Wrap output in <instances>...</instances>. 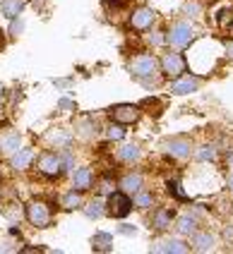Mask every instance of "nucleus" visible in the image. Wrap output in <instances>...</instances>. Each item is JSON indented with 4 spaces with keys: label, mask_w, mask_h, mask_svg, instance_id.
Returning <instances> with one entry per match:
<instances>
[{
    "label": "nucleus",
    "mask_w": 233,
    "mask_h": 254,
    "mask_svg": "<svg viewBox=\"0 0 233 254\" xmlns=\"http://www.w3.org/2000/svg\"><path fill=\"white\" fill-rule=\"evenodd\" d=\"M195 39V29L190 27L188 22H175L171 31H168V36H166V41L171 43V48L175 51H183L185 46H190Z\"/></svg>",
    "instance_id": "f257e3e1"
},
{
    "label": "nucleus",
    "mask_w": 233,
    "mask_h": 254,
    "mask_svg": "<svg viewBox=\"0 0 233 254\" xmlns=\"http://www.w3.org/2000/svg\"><path fill=\"white\" fill-rule=\"evenodd\" d=\"M130 72L140 79H152L156 74V60L152 56H135L130 60Z\"/></svg>",
    "instance_id": "f03ea898"
},
{
    "label": "nucleus",
    "mask_w": 233,
    "mask_h": 254,
    "mask_svg": "<svg viewBox=\"0 0 233 254\" xmlns=\"http://www.w3.org/2000/svg\"><path fill=\"white\" fill-rule=\"evenodd\" d=\"M27 218H29L31 226L46 228L51 223V206H48L46 201H29V206H27Z\"/></svg>",
    "instance_id": "7ed1b4c3"
},
{
    "label": "nucleus",
    "mask_w": 233,
    "mask_h": 254,
    "mask_svg": "<svg viewBox=\"0 0 233 254\" xmlns=\"http://www.w3.org/2000/svg\"><path fill=\"white\" fill-rule=\"evenodd\" d=\"M111 120L118 123V125H135L137 118H140V108L137 106H130V103H120V106H113L111 111Z\"/></svg>",
    "instance_id": "20e7f679"
},
{
    "label": "nucleus",
    "mask_w": 233,
    "mask_h": 254,
    "mask_svg": "<svg viewBox=\"0 0 233 254\" xmlns=\"http://www.w3.org/2000/svg\"><path fill=\"white\" fill-rule=\"evenodd\" d=\"M185 58L180 56V53H166V56L161 58V70L166 77H180L183 72H185Z\"/></svg>",
    "instance_id": "39448f33"
},
{
    "label": "nucleus",
    "mask_w": 233,
    "mask_h": 254,
    "mask_svg": "<svg viewBox=\"0 0 233 254\" xmlns=\"http://www.w3.org/2000/svg\"><path fill=\"white\" fill-rule=\"evenodd\" d=\"M132 209V201L128 199L125 192H111V199H108V213L116 216V218H125Z\"/></svg>",
    "instance_id": "423d86ee"
},
{
    "label": "nucleus",
    "mask_w": 233,
    "mask_h": 254,
    "mask_svg": "<svg viewBox=\"0 0 233 254\" xmlns=\"http://www.w3.org/2000/svg\"><path fill=\"white\" fill-rule=\"evenodd\" d=\"M154 10L152 7H137L135 12L130 14V27L135 31H145V29L152 27V22H154Z\"/></svg>",
    "instance_id": "0eeeda50"
},
{
    "label": "nucleus",
    "mask_w": 233,
    "mask_h": 254,
    "mask_svg": "<svg viewBox=\"0 0 233 254\" xmlns=\"http://www.w3.org/2000/svg\"><path fill=\"white\" fill-rule=\"evenodd\" d=\"M197 86H200V79L197 77H178L173 84H171V91H173L175 96H183V94H192V91H197Z\"/></svg>",
    "instance_id": "6e6552de"
},
{
    "label": "nucleus",
    "mask_w": 233,
    "mask_h": 254,
    "mask_svg": "<svg viewBox=\"0 0 233 254\" xmlns=\"http://www.w3.org/2000/svg\"><path fill=\"white\" fill-rule=\"evenodd\" d=\"M39 170L48 175V178H53V175H58L60 173V158L53 154H44L39 158Z\"/></svg>",
    "instance_id": "1a4fd4ad"
},
{
    "label": "nucleus",
    "mask_w": 233,
    "mask_h": 254,
    "mask_svg": "<svg viewBox=\"0 0 233 254\" xmlns=\"http://www.w3.org/2000/svg\"><path fill=\"white\" fill-rule=\"evenodd\" d=\"M140 156H142V151H140V146H135V144H120L116 151V158L123 161V163H135Z\"/></svg>",
    "instance_id": "9d476101"
},
{
    "label": "nucleus",
    "mask_w": 233,
    "mask_h": 254,
    "mask_svg": "<svg viewBox=\"0 0 233 254\" xmlns=\"http://www.w3.org/2000/svg\"><path fill=\"white\" fill-rule=\"evenodd\" d=\"M190 149H192V146H190V141H185V139H171L166 144V151L173 156V158H180V161L190 156Z\"/></svg>",
    "instance_id": "9b49d317"
},
{
    "label": "nucleus",
    "mask_w": 233,
    "mask_h": 254,
    "mask_svg": "<svg viewBox=\"0 0 233 254\" xmlns=\"http://www.w3.org/2000/svg\"><path fill=\"white\" fill-rule=\"evenodd\" d=\"M154 252H168V254H185L188 252V245L180 240H163V242H156Z\"/></svg>",
    "instance_id": "f8f14e48"
},
{
    "label": "nucleus",
    "mask_w": 233,
    "mask_h": 254,
    "mask_svg": "<svg viewBox=\"0 0 233 254\" xmlns=\"http://www.w3.org/2000/svg\"><path fill=\"white\" fill-rule=\"evenodd\" d=\"M60 206L68 209V211H73V209H77V206H82V190H73V192L63 194V197H60Z\"/></svg>",
    "instance_id": "ddd939ff"
},
{
    "label": "nucleus",
    "mask_w": 233,
    "mask_h": 254,
    "mask_svg": "<svg viewBox=\"0 0 233 254\" xmlns=\"http://www.w3.org/2000/svg\"><path fill=\"white\" fill-rule=\"evenodd\" d=\"M2 14L7 17V19H15V17H19L22 14V10H24V2L22 0H2Z\"/></svg>",
    "instance_id": "4468645a"
},
{
    "label": "nucleus",
    "mask_w": 233,
    "mask_h": 254,
    "mask_svg": "<svg viewBox=\"0 0 233 254\" xmlns=\"http://www.w3.org/2000/svg\"><path fill=\"white\" fill-rule=\"evenodd\" d=\"M31 158H34V151H31V149H22V151H17V154L12 156V168L15 170L29 168Z\"/></svg>",
    "instance_id": "2eb2a0df"
},
{
    "label": "nucleus",
    "mask_w": 233,
    "mask_h": 254,
    "mask_svg": "<svg viewBox=\"0 0 233 254\" xmlns=\"http://www.w3.org/2000/svg\"><path fill=\"white\" fill-rule=\"evenodd\" d=\"M120 187H123V192H140V187H142V175H140V173L125 175V178L120 180Z\"/></svg>",
    "instance_id": "dca6fc26"
},
{
    "label": "nucleus",
    "mask_w": 233,
    "mask_h": 254,
    "mask_svg": "<svg viewBox=\"0 0 233 254\" xmlns=\"http://www.w3.org/2000/svg\"><path fill=\"white\" fill-rule=\"evenodd\" d=\"M192 242H195V250H200V252H209L214 247V238L209 233H197Z\"/></svg>",
    "instance_id": "f3484780"
},
{
    "label": "nucleus",
    "mask_w": 233,
    "mask_h": 254,
    "mask_svg": "<svg viewBox=\"0 0 233 254\" xmlns=\"http://www.w3.org/2000/svg\"><path fill=\"white\" fill-rule=\"evenodd\" d=\"M75 185L77 190H89L91 187V170L89 168H79L75 173Z\"/></svg>",
    "instance_id": "a211bd4d"
},
{
    "label": "nucleus",
    "mask_w": 233,
    "mask_h": 254,
    "mask_svg": "<svg viewBox=\"0 0 233 254\" xmlns=\"http://www.w3.org/2000/svg\"><path fill=\"white\" fill-rule=\"evenodd\" d=\"M0 149H2V151H17V149H19V134H17V132L5 134V137L0 139Z\"/></svg>",
    "instance_id": "6ab92c4d"
},
{
    "label": "nucleus",
    "mask_w": 233,
    "mask_h": 254,
    "mask_svg": "<svg viewBox=\"0 0 233 254\" xmlns=\"http://www.w3.org/2000/svg\"><path fill=\"white\" fill-rule=\"evenodd\" d=\"M217 22H219V27H221V29H229V27H231V24H233V7H224V10L219 12Z\"/></svg>",
    "instance_id": "aec40b11"
},
{
    "label": "nucleus",
    "mask_w": 233,
    "mask_h": 254,
    "mask_svg": "<svg viewBox=\"0 0 233 254\" xmlns=\"http://www.w3.org/2000/svg\"><path fill=\"white\" fill-rule=\"evenodd\" d=\"M178 230H180L183 235L195 233V221H192L190 216H180V218H178Z\"/></svg>",
    "instance_id": "412c9836"
},
{
    "label": "nucleus",
    "mask_w": 233,
    "mask_h": 254,
    "mask_svg": "<svg viewBox=\"0 0 233 254\" xmlns=\"http://www.w3.org/2000/svg\"><path fill=\"white\" fill-rule=\"evenodd\" d=\"M94 250H103V252H108V250H111V235L99 233V235L94 238Z\"/></svg>",
    "instance_id": "4be33fe9"
},
{
    "label": "nucleus",
    "mask_w": 233,
    "mask_h": 254,
    "mask_svg": "<svg viewBox=\"0 0 233 254\" xmlns=\"http://www.w3.org/2000/svg\"><path fill=\"white\" fill-rule=\"evenodd\" d=\"M106 137H108V139H113V141H120L123 137H125V129H123V125H118V123H113V125L108 127Z\"/></svg>",
    "instance_id": "5701e85b"
},
{
    "label": "nucleus",
    "mask_w": 233,
    "mask_h": 254,
    "mask_svg": "<svg viewBox=\"0 0 233 254\" xmlns=\"http://www.w3.org/2000/svg\"><path fill=\"white\" fill-rule=\"evenodd\" d=\"M84 211H87L89 218H101V216H103V206H101V201H89V204H87V209H84Z\"/></svg>",
    "instance_id": "b1692460"
},
{
    "label": "nucleus",
    "mask_w": 233,
    "mask_h": 254,
    "mask_svg": "<svg viewBox=\"0 0 233 254\" xmlns=\"http://www.w3.org/2000/svg\"><path fill=\"white\" fill-rule=\"evenodd\" d=\"M217 156V149L214 146H202V149H197V161H212Z\"/></svg>",
    "instance_id": "393cba45"
},
{
    "label": "nucleus",
    "mask_w": 233,
    "mask_h": 254,
    "mask_svg": "<svg viewBox=\"0 0 233 254\" xmlns=\"http://www.w3.org/2000/svg\"><path fill=\"white\" fill-rule=\"evenodd\" d=\"M152 194H147V192H137V197H135V206H140V209H147V206H152Z\"/></svg>",
    "instance_id": "a878e982"
},
{
    "label": "nucleus",
    "mask_w": 233,
    "mask_h": 254,
    "mask_svg": "<svg viewBox=\"0 0 233 254\" xmlns=\"http://www.w3.org/2000/svg\"><path fill=\"white\" fill-rule=\"evenodd\" d=\"M168 223H171V213L168 211H159L154 216V226L156 228H168Z\"/></svg>",
    "instance_id": "bb28decb"
},
{
    "label": "nucleus",
    "mask_w": 233,
    "mask_h": 254,
    "mask_svg": "<svg viewBox=\"0 0 233 254\" xmlns=\"http://www.w3.org/2000/svg\"><path fill=\"white\" fill-rule=\"evenodd\" d=\"M168 190H171V194H173V197L188 201V194L183 192V187H180V183H178V180H171V183H168Z\"/></svg>",
    "instance_id": "cd10ccee"
},
{
    "label": "nucleus",
    "mask_w": 233,
    "mask_h": 254,
    "mask_svg": "<svg viewBox=\"0 0 233 254\" xmlns=\"http://www.w3.org/2000/svg\"><path fill=\"white\" fill-rule=\"evenodd\" d=\"M185 12H190V17H197L200 14V5L197 2H188L185 5Z\"/></svg>",
    "instance_id": "c85d7f7f"
},
{
    "label": "nucleus",
    "mask_w": 233,
    "mask_h": 254,
    "mask_svg": "<svg viewBox=\"0 0 233 254\" xmlns=\"http://www.w3.org/2000/svg\"><path fill=\"white\" fill-rule=\"evenodd\" d=\"M113 187H116V185H113V180H103L99 190H101L103 194H111V192H113Z\"/></svg>",
    "instance_id": "c756f323"
},
{
    "label": "nucleus",
    "mask_w": 233,
    "mask_h": 254,
    "mask_svg": "<svg viewBox=\"0 0 233 254\" xmlns=\"http://www.w3.org/2000/svg\"><path fill=\"white\" fill-rule=\"evenodd\" d=\"M70 166H73V156H70V154H65L63 158H60V170H68Z\"/></svg>",
    "instance_id": "7c9ffc66"
},
{
    "label": "nucleus",
    "mask_w": 233,
    "mask_h": 254,
    "mask_svg": "<svg viewBox=\"0 0 233 254\" xmlns=\"http://www.w3.org/2000/svg\"><path fill=\"white\" fill-rule=\"evenodd\" d=\"M58 108H60V111H73V108H75V103H73L70 99H60Z\"/></svg>",
    "instance_id": "2f4dec72"
},
{
    "label": "nucleus",
    "mask_w": 233,
    "mask_h": 254,
    "mask_svg": "<svg viewBox=\"0 0 233 254\" xmlns=\"http://www.w3.org/2000/svg\"><path fill=\"white\" fill-rule=\"evenodd\" d=\"M22 29H24V22H19V19H12V29H10V34H19V31H22Z\"/></svg>",
    "instance_id": "473e14b6"
},
{
    "label": "nucleus",
    "mask_w": 233,
    "mask_h": 254,
    "mask_svg": "<svg viewBox=\"0 0 233 254\" xmlns=\"http://www.w3.org/2000/svg\"><path fill=\"white\" fill-rule=\"evenodd\" d=\"M149 41L154 43V46H161V43H163V36H161L159 31H154V34H152V36H149Z\"/></svg>",
    "instance_id": "72a5a7b5"
},
{
    "label": "nucleus",
    "mask_w": 233,
    "mask_h": 254,
    "mask_svg": "<svg viewBox=\"0 0 233 254\" xmlns=\"http://www.w3.org/2000/svg\"><path fill=\"white\" fill-rule=\"evenodd\" d=\"M120 233H123V235H135V228L132 226H120Z\"/></svg>",
    "instance_id": "f704fd0d"
},
{
    "label": "nucleus",
    "mask_w": 233,
    "mask_h": 254,
    "mask_svg": "<svg viewBox=\"0 0 233 254\" xmlns=\"http://www.w3.org/2000/svg\"><path fill=\"white\" fill-rule=\"evenodd\" d=\"M229 56L233 58V43H229Z\"/></svg>",
    "instance_id": "c9c22d12"
},
{
    "label": "nucleus",
    "mask_w": 233,
    "mask_h": 254,
    "mask_svg": "<svg viewBox=\"0 0 233 254\" xmlns=\"http://www.w3.org/2000/svg\"><path fill=\"white\" fill-rule=\"evenodd\" d=\"M229 166H231V168H233V154L229 156Z\"/></svg>",
    "instance_id": "e433bc0d"
},
{
    "label": "nucleus",
    "mask_w": 233,
    "mask_h": 254,
    "mask_svg": "<svg viewBox=\"0 0 233 254\" xmlns=\"http://www.w3.org/2000/svg\"><path fill=\"white\" fill-rule=\"evenodd\" d=\"M229 187H231V190H233V175H231V180H229Z\"/></svg>",
    "instance_id": "4c0bfd02"
},
{
    "label": "nucleus",
    "mask_w": 233,
    "mask_h": 254,
    "mask_svg": "<svg viewBox=\"0 0 233 254\" xmlns=\"http://www.w3.org/2000/svg\"><path fill=\"white\" fill-rule=\"evenodd\" d=\"M0 43H2V34H0Z\"/></svg>",
    "instance_id": "58836bf2"
},
{
    "label": "nucleus",
    "mask_w": 233,
    "mask_h": 254,
    "mask_svg": "<svg viewBox=\"0 0 233 254\" xmlns=\"http://www.w3.org/2000/svg\"><path fill=\"white\" fill-rule=\"evenodd\" d=\"M0 101H2V94H0Z\"/></svg>",
    "instance_id": "ea45409f"
}]
</instances>
